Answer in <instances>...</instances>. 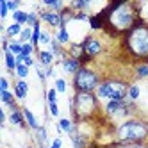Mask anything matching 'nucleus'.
Masks as SVG:
<instances>
[{
	"label": "nucleus",
	"instance_id": "nucleus-16",
	"mask_svg": "<svg viewBox=\"0 0 148 148\" xmlns=\"http://www.w3.org/2000/svg\"><path fill=\"white\" fill-rule=\"evenodd\" d=\"M23 116H25V121L29 123V127L30 129H34V130H38L39 129V125H38V120H36V116L30 112L29 109H23Z\"/></svg>",
	"mask_w": 148,
	"mask_h": 148
},
{
	"label": "nucleus",
	"instance_id": "nucleus-31",
	"mask_svg": "<svg viewBox=\"0 0 148 148\" xmlns=\"http://www.w3.org/2000/svg\"><path fill=\"white\" fill-rule=\"evenodd\" d=\"M47 97H48V103H57V91L56 89H50L47 93Z\"/></svg>",
	"mask_w": 148,
	"mask_h": 148
},
{
	"label": "nucleus",
	"instance_id": "nucleus-15",
	"mask_svg": "<svg viewBox=\"0 0 148 148\" xmlns=\"http://www.w3.org/2000/svg\"><path fill=\"white\" fill-rule=\"evenodd\" d=\"M4 56H5V66H7V70L16 71V66H18V62H16V56H14V54H11V52H4Z\"/></svg>",
	"mask_w": 148,
	"mask_h": 148
},
{
	"label": "nucleus",
	"instance_id": "nucleus-18",
	"mask_svg": "<svg viewBox=\"0 0 148 148\" xmlns=\"http://www.w3.org/2000/svg\"><path fill=\"white\" fill-rule=\"evenodd\" d=\"M13 20H14V23L23 25V23H27V20H29V13H25V11H16V13H13Z\"/></svg>",
	"mask_w": 148,
	"mask_h": 148
},
{
	"label": "nucleus",
	"instance_id": "nucleus-7",
	"mask_svg": "<svg viewBox=\"0 0 148 148\" xmlns=\"http://www.w3.org/2000/svg\"><path fill=\"white\" fill-rule=\"evenodd\" d=\"M132 107L134 103L127 100H109V103L105 105V112L112 118H127V116H130Z\"/></svg>",
	"mask_w": 148,
	"mask_h": 148
},
{
	"label": "nucleus",
	"instance_id": "nucleus-24",
	"mask_svg": "<svg viewBox=\"0 0 148 148\" xmlns=\"http://www.w3.org/2000/svg\"><path fill=\"white\" fill-rule=\"evenodd\" d=\"M139 88H137L136 86V84H132V86L129 88V98H130V102H134V100H137V98H139Z\"/></svg>",
	"mask_w": 148,
	"mask_h": 148
},
{
	"label": "nucleus",
	"instance_id": "nucleus-10",
	"mask_svg": "<svg viewBox=\"0 0 148 148\" xmlns=\"http://www.w3.org/2000/svg\"><path fill=\"white\" fill-rule=\"evenodd\" d=\"M62 68H64L66 73H77L82 68V64H80V61L75 59V57H64L62 59Z\"/></svg>",
	"mask_w": 148,
	"mask_h": 148
},
{
	"label": "nucleus",
	"instance_id": "nucleus-25",
	"mask_svg": "<svg viewBox=\"0 0 148 148\" xmlns=\"http://www.w3.org/2000/svg\"><path fill=\"white\" fill-rule=\"evenodd\" d=\"M16 75H18L20 79H25V77L29 75V66H25V64H18V66H16Z\"/></svg>",
	"mask_w": 148,
	"mask_h": 148
},
{
	"label": "nucleus",
	"instance_id": "nucleus-8",
	"mask_svg": "<svg viewBox=\"0 0 148 148\" xmlns=\"http://www.w3.org/2000/svg\"><path fill=\"white\" fill-rule=\"evenodd\" d=\"M80 47H82V54H86V56L91 57V59L102 52V43H100V39L93 38V36H86V38H84V41L80 43Z\"/></svg>",
	"mask_w": 148,
	"mask_h": 148
},
{
	"label": "nucleus",
	"instance_id": "nucleus-2",
	"mask_svg": "<svg viewBox=\"0 0 148 148\" xmlns=\"http://www.w3.org/2000/svg\"><path fill=\"white\" fill-rule=\"evenodd\" d=\"M125 48L134 57L148 64V23L141 18L129 32L125 34Z\"/></svg>",
	"mask_w": 148,
	"mask_h": 148
},
{
	"label": "nucleus",
	"instance_id": "nucleus-4",
	"mask_svg": "<svg viewBox=\"0 0 148 148\" xmlns=\"http://www.w3.org/2000/svg\"><path fill=\"white\" fill-rule=\"evenodd\" d=\"M70 111L77 121L88 120L98 111V102L93 93H77L73 100H70Z\"/></svg>",
	"mask_w": 148,
	"mask_h": 148
},
{
	"label": "nucleus",
	"instance_id": "nucleus-30",
	"mask_svg": "<svg viewBox=\"0 0 148 148\" xmlns=\"http://www.w3.org/2000/svg\"><path fill=\"white\" fill-rule=\"evenodd\" d=\"M89 5H91L89 2H71V4H70L71 9H88Z\"/></svg>",
	"mask_w": 148,
	"mask_h": 148
},
{
	"label": "nucleus",
	"instance_id": "nucleus-40",
	"mask_svg": "<svg viewBox=\"0 0 148 148\" xmlns=\"http://www.w3.org/2000/svg\"><path fill=\"white\" fill-rule=\"evenodd\" d=\"M146 14H148V13H146Z\"/></svg>",
	"mask_w": 148,
	"mask_h": 148
},
{
	"label": "nucleus",
	"instance_id": "nucleus-12",
	"mask_svg": "<svg viewBox=\"0 0 148 148\" xmlns=\"http://www.w3.org/2000/svg\"><path fill=\"white\" fill-rule=\"evenodd\" d=\"M27 89H29L27 82H23V80H18V82H16V86H14V95H16V98L23 100V98L27 97Z\"/></svg>",
	"mask_w": 148,
	"mask_h": 148
},
{
	"label": "nucleus",
	"instance_id": "nucleus-27",
	"mask_svg": "<svg viewBox=\"0 0 148 148\" xmlns=\"http://www.w3.org/2000/svg\"><path fill=\"white\" fill-rule=\"evenodd\" d=\"M56 91H59V93L66 91V80L64 79H56Z\"/></svg>",
	"mask_w": 148,
	"mask_h": 148
},
{
	"label": "nucleus",
	"instance_id": "nucleus-37",
	"mask_svg": "<svg viewBox=\"0 0 148 148\" xmlns=\"http://www.w3.org/2000/svg\"><path fill=\"white\" fill-rule=\"evenodd\" d=\"M22 56H23V54H22ZM23 64L30 68V66L34 64V61H32V57H30V56H23Z\"/></svg>",
	"mask_w": 148,
	"mask_h": 148
},
{
	"label": "nucleus",
	"instance_id": "nucleus-39",
	"mask_svg": "<svg viewBox=\"0 0 148 148\" xmlns=\"http://www.w3.org/2000/svg\"><path fill=\"white\" fill-rule=\"evenodd\" d=\"M61 146H62V141H61V137H57V139L52 141V146L50 148H61Z\"/></svg>",
	"mask_w": 148,
	"mask_h": 148
},
{
	"label": "nucleus",
	"instance_id": "nucleus-32",
	"mask_svg": "<svg viewBox=\"0 0 148 148\" xmlns=\"http://www.w3.org/2000/svg\"><path fill=\"white\" fill-rule=\"evenodd\" d=\"M39 43H43V45H50V43H52V38H50V34H48V32H41Z\"/></svg>",
	"mask_w": 148,
	"mask_h": 148
},
{
	"label": "nucleus",
	"instance_id": "nucleus-26",
	"mask_svg": "<svg viewBox=\"0 0 148 148\" xmlns=\"http://www.w3.org/2000/svg\"><path fill=\"white\" fill-rule=\"evenodd\" d=\"M36 132H38V141H39V145L45 146V143H47V130L43 129V127H39Z\"/></svg>",
	"mask_w": 148,
	"mask_h": 148
},
{
	"label": "nucleus",
	"instance_id": "nucleus-3",
	"mask_svg": "<svg viewBox=\"0 0 148 148\" xmlns=\"http://www.w3.org/2000/svg\"><path fill=\"white\" fill-rule=\"evenodd\" d=\"M148 137V123L143 120H127L116 129L118 145H136L143 143Z\"/></svg>",
	"mask_w": 148,
	"mask_h": 148
},
{
	"label": "nucleus",
	"instance_id": "nucleus-28",
	"mask_svg": "<svg viewBox=\"0 0 148 148\" xmlns=\"http://www.w3.org/2000/svg\"><path fill=\"white\" fill-rule=\"evenodd\" d=\"M9 13V7H7V2L5 0H0V20H4Z\"/></svg>",
	"mask_w": 148,
	"mask_h": 148
},
{
	"label": "nucleus",
	"instance_id": "nucleus-22",
	"mask_svg": "<svg viewBox=\"0 0 148 148\" xmlns=\"http://www.w3.org/2000/svg\"><path fill=\"white\" fill-rule=\"evenodd\" d=\"M9 52L14 54V56H20L23 52V45L20 43V41H11V43H9Z\"/></svg>",
	"mask_w": 148,
	"mask_h": 148
},
{
	"label": "nucleus",
	"instance_id": "nucleus-5",
	"mask_svg": "<svg viewBox=\"0 0 148 148\" xmlns=\"http://www.w3.org/2000/svg\"><path fill=\"white\" fill-rule=\"evenodd\" d=\"M98 86H100L98 73L86 66H82L73 77V88L77 93H93Z\"/></svg>",
	"mask_w": 148,
	"mask_h": 148
},
{
	"label": "nucleus",
	"instance_id": "nucleus-38",
	"mask_svg": "<svg viewBox=\"0 0 148 148\" xmlns=\"http://www.w3.org/2000/svg\"><path fill=\"white\" fill-rule=\"evenodd\" d=\"M7 88H9L7 79H5V77H2V79H0V89H2V91H7Z\"/></svg>",
	"mask_w": 148,
	"mask_h": 148
},
{
	"label": "nucleus",
	"instance_id": "nucleus-1",
	"mask_svg": "<svg viewBox=\"0 0 148 148\" xmlns=\"http://www.w3.org/2000/svg\"><path fill=\"white\" fill-rule=\"evenodd\" d=\"M98 16L103 20L105 27L111 30V34H127L129 30L139 22V4L136 2H112L105 9L98 13Z\"/></svg>",
	"mask_w": 148,
	"mask_h": 148
},
{
	"label": "nucleus",
	"instance_id": "nucleus-34",
	"mask_svg": "<svg viewBox=\"0 0 148 148\" xmlns=\"http://www.w3.org/2000/svg\"><path fill=\"white\" fill-rule=\"evenodd\" d=\"M116 148H148V146L141 145V143H136V145H118Z\"/></svg>",
	"mask_w": 148,
	"mask_h": 148
},
{
	"label": "nucleus",
	"instance_id": "nucleus-35",
	"mask_svg": "<svg viewBox=\"0 0 148 148\" xmlns=\"http://www.w3.org/2000/svg\"><path fill=\"white\" fill-rule=\"evenodd\" d=\"M7 7H9V11H13V13H16V11H20V2H7Z\"/></svg>",
	"mask_w": 148,
	"mask_h": 148
},
{
	"label": "nucleus",
	"instance_id": "nucleus-9",
	"mask_svg": "<svg viewBox=\"0 0 148 148\" xmlns=\"http://www.w3.org/2000/svg\"><path fill=\"white\" fill-rule=\"evenodd\" d=\"M39 18L43 20V22H47V23H50L52 27H62V16H61V13H56V11H43L39 14Z\"/></svg>",
	"mask_w": 148,
	"mask_h": 148
},
{
	"label": "nucleus",
	"instance_id": "nucleus-11",
	"mask_svg": "<svg viewBox=\"0 0 148 148\" xmlns=\"http://www.w3.org/2000/svg\"><path fill=\"white\" fill-rule=\"evenodd\" d=\"M9 121H11L13 125H18V127H25V116H23V111H11V114H9Z\"/></svg>",
	"mask_w": 148,
	"mask_h": 148
},
{
	"label": "nucleus",
	"instance_id": "nucleus-20",
	"mask_svg": "<svg viewBox=\"0 0 148 148\" xmlns=\"http://www.w3.org/2000/svg\"><path fill=\"white\" fill-rule=\"evenodd\" d=\"M136 77L137 79H146L148 77V64L141 62V64L136 66Z\"/></svg>",
	"mask_w": 148,
	"mask_h": 148
},
{
	"label": "nucleus",
	"instance_id": "nucleus-33",
	"mask_svg": "<svg viewBox=\"0 0 148 148\" xmlns=\"http://www.w3.org/2000/svg\"><path fill=\"white\" fill-rule=\"evenodd\" d=\"M32 52H34V45L32 43H23V52H22L23 56H30Z\"/></svg>",
	"mask_w": 148,
	"mask_h": 148
},
{
	"label": "nucleus",
	"instance_id": "nucleus-13",
	"mask_svg": "<svg viewBox=\"0 0 148 148\" xmlns=\"http://www.w3.org/2000/svg\"><path fill=\"white\" fill-rule=\"evenodd\" d=\"M22 30H23V27L22 25H20V23H11V25H9L7 29H5V36L7 38H14V36H20V34H22Z\"/></svg>",
	"mask_w": 148,
	"mask_h": 148
},
{
	"label": "nucleus",
	"instance_id": "nucleus-14",
	"mask_svg": "<svg viewBox=\"0 0 148 148\" xmlns=\"http://www.w3.org/2000/svg\"><path fill=\"white\" fill-rule=\"evenodd\" d=\"M39 62L43 66H48L50 68V64L54 62V54H52V52H47V50H41L39 52Z\"/></svg>",
	"mask_w": 148,
	"mask_h": 148
},
{
	"label": "nucleus",
	"instance_id": "nucleus-21",
	"mask_svg": "<svg viewBox=\"0 0 148 148\" xmlns=\"http://www.w3.org/2000/svg\"><path fill=\"white\" fill-rule=\"evenodd\" d=\"M56 39L59 41L61 45H64V43H68V41H70V36H68V30H66V27H61V29H59V32H57Z\"/></svg>",
	"mask_w": 148,
	"mask_h": 148
},
{
	"label": "nucleus",
	"instance_id": "nucleus-29",
	"mask_svg": "<svg viewBox=\"0 0 148 148\" xmlns=\"http://www.w3.org/2000/svg\"><path fill=\"white\" fill-rule=\"evenodd\" d=\"M50 47H52V54H54V56H61V43L57 39H52Z\"/></svg>",
	"mask_w": 148,
	"mask_h": 148
},
{
	"label": "nucleus",
	"instance_id": "nucleus-19",
	"mask_svg": "<svg viewBox=\"0 0 148 148\" xmlns=\"http://www.w3.org/2000/svg\"><path fill=\"white\" fill-rule=\"evenodd\" d=\"M32 39V27H25L22 30V34H20V43H29V41Z\"/></svg>",
	"mask_w": 148,
	"mask_h": 148
},
{
	"label": "nucleus",
	"instance_id": "nucleus-23",
	"mask_svg": "<svg viewBox=\"0 0 148 148\" xmlns=\"http://www.w3.org/2000/svg\"><path fill=\"white\" fill-rule=\"evenodd\" d=\"M57 129L59 130H64V132H71V129H73V125H71V121L70 120H66V118H62V120H59V125H57Z\"/></svg>",
	"mask_w": 148,
	"mask_h": 148
},
{
	"label": "nucleus",
	"instance_id": "nucleus-6",
	"mask_svg": "<svg viewBox=\"0 0 148 148\" xmlns=\"http://www.w3.org/2000/svg\"><path fill=\"white\" fill-rule=\"evenodd\" d=\"M129 88L121 80H105L100 82V86L97 88V97L98 98H109V100H125V97H129Z\"/></svg>",
	"mask_w": 148,
	"mask_h": 148
},
{
	"label": "nucleus",
	"instance_id": "nucleus-36",
	"mask_svg": "<svg viewBox=\"0 0 148 148\" xmlns=\"http://www.w3.org/2000/svg\"><path fill=\"white\" fill-rule=\"evenodd\" d=\"M50 105V112H52V116H59V107H57V103H48Z\"/></svg>",
	"mask_w": 148,
	"mask_h": 148
},
{
	"label": "nucleus",
	"instance_id": "nucleus-17",
	"mask_svg": "<svg viewBox=\"0 0 148 148\" xmlns=\"http://www.w3.org/2000/svg\"><path fill=\"white\" fill-rule=\"evenodd\" d=\"M0 97H2V102L5 103V105H9L13 111L16 109V105H14V97L9 91H0Z\"/></svg>",
	"mask_w": 148,
	"mask_h": 148
}]
</instances>
